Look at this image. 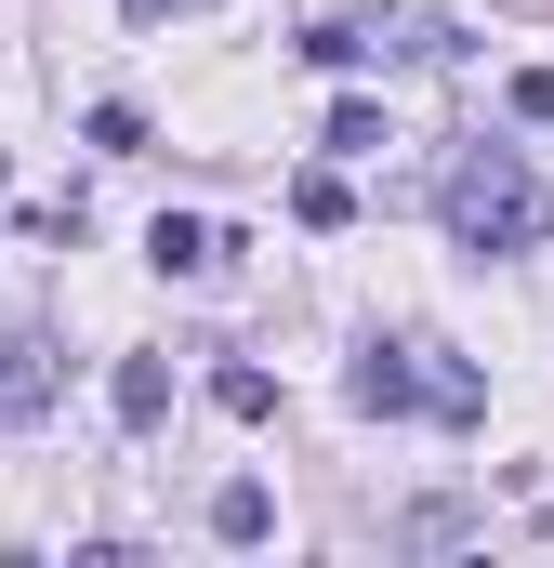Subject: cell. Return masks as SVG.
Wrapping results in <instances>:
<instances>
[{
    "label": "cell",
    "instance_id": "cell-2",
    "mask_svg": "<svg viewBox=\"0 0 554 568\" xmlns=\"http://www.w3.org/2000/svg\"><path fill=\"white\" fill-rule=\"evenodd\" d=\"M343 397H357L370 424H397V410H435V424H475V410H489V384H475V371H462L449 344H383V331L357 344Z\"/></svg>",
    "mask_w": 554,
    "mask_h": 568
},
{
    "label": "cell",
    "instance_id": "cell-6",
    "mask_svg": "<svg viewBox=\"0 0 554 568\" xmlns=\"http://www.w3.org/2000/svg\"><path fill=\"white\" fill-rule=\"evenodd\" d=\"M277 529V489L265 476H225V489H212V542H265Z\"/></svg>",
    "mask_w": 554,
    "mask_h": 568
},
{
    "label": "cell",
    "instance_id": "cell-3",
    "mask_svg": "<svg viewBox=\"0 0 554 568\" xmlns=\"http://www.w3.org/2000/svg\"><path fill=\"white\" fill-rule=\"evenodd\" d=\"M40 410H53V344L0 331V424H40Z\"/></svg>",
    "mask_w": 554,
    "mask_h": 568
},
{
    "label": "cell",
    "instance_id": "cell-5",
    "mask_svg": "<svg viewBox=\"0 0 554 568\" xmlns=\"http://www.w3.org/2000/svg\"><path fill=\"white\" fill-rule=\"evenodd\" d=\"M106 410H120V424H172V357H120V384H106Z\"/></svg>",
    "mask_w": 554,
    "mask_h": 568
},
{
    "label": "cell",
    "instance_id": "cell-1",
    "mask_svg": "<svg viewBox=\"0 0 554 568\" xmlns=\"http://www.w3.org/2000/svg\"><path fill=\"white\" fill-rule=\"evenodd\" d=\"M435 212H449V239L489 265V252H542L554 239V185L515 159V145H462L449 159V185H435Z\"/></svg>",
    "mask_w": 554,
    "mask_h": 568
},
{
    "label": "cell",
    "instance_id": "cell-9",
    "mask_svg": "<svg viewBox=\"0 0 554 568\" xmlns=\"http://www.w3.org/2000/svg\"><path fill=\"white\" fill-rule=\"evenodd\" d=\"M357 199H343V172H290V225H343Z\"/></svg>",
    "mask_w": 554,
    "mask_h": 568
},
{
    "label": "cell",
    "instance_id": "cell-8",
    "mask_svg": "<svg viewBox=\"0 0 554 568\" xmlns=\"http://www.w3.org/2000/svg\"><path fill=\"white\" fill-rule=\"evenodd\" d=\"M370 53H462V40H449V13H422V0H397V13L370 27Z\"/></svg>",
    "mask_w": 554,
    "mask_h": 568
},
{
    "label": "cell",
    "instance_id": "cell-12",
    "mask_svg": "<svg viewBox=\"0 0 554 568\" xmlns=\"http://www.w3.org/2000/svg\"><path fill=\"white\" fill-rule=\"evenodd\" d=\"M120 13H172V0H120Z\"/></svg>",
    "mask_w": 554,
    "mask_h": 568
},
{
    "label": "cell",
    "instance_id": "cell-10",
    "mask_svg": "<svg viewBox=\"0 0 554 568\" xmlns=\"http://www.w3.org/2000/svg\"><path fill=\"white\" fill-rule=\"evenodd\" d=\"M330 145H343V159H370V145H383V106H370V93H343V106H330Z\"/></svg>",
    "mask_w": 554,
    "mask_h": 568
},
{
    "label": "cell",
    "instance_id": "cell-7",
    "mask_svg": "<svg viewBox=\"0 0 554 568\" xmlns=\"http://www.w3.org/2000/svg\"><path fill=\"white\" fill-rule=\"evenodd\" d=\"M212 410H225V424H277V371L225 357V371H212Z\"/></svg>",
    "mask_w": 554,
    "mask_h": 568
},
{
    "label": "cell",
    "instance_id": "cell-11",
    "mask_svg": "<svg viewBox=\"0 0 554 568\" xmlns=\"http://www.w3.org/2000/svg\"><path fill=\"white\" fill-rule=\"evenodd\" d=\"M502 106H515V120H554V67H515V80H502Z\"/></svg>",
    "mask_w": 554,
    "mask_h": 568
},
{
    "label": "cell",
    "instance_id": "cell-4",
    "mask_svg": "<svg viewBox=\"0 0 554 568\" xmlns=\"http://www.w3.org/2000/svg\"><path fill=\"white\" fill-rule=\"evenodd\" d=\"M225 252H238V239H212L198 212H158V225H145V265H158V278H212Z\"/></svg>",
    "mask_w": 554,
    "mask_h": 568
}]
</instances>
